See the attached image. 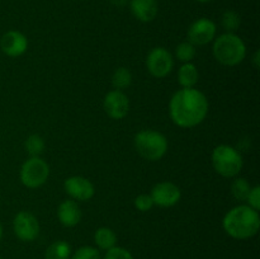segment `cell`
I'll return each instance as SVG.
<instances>
[{"label":"cell","instance_id":"6da1fadb","mask_svg":"<svg viewBox=\"0 0 260 259\" xmlns=\"http://www.w3.org/2000/svg\"><path fill=\"white\" fill-rule=\"evenodd\" d=\"M170 117L177 126L190 128L200 124L208 113V101L202 91L183 88L174 93L169 104Z\"/></svg>","mask_w":260,"mask_h":259},{"label":"cell","instance_id":"7a4b0ae2","mask_svg":"<svg viewBox=\"0 0 260 259\" xmlns=\"http://www.w3.org/2000/svg\"><path fill=\"white\" fill-rule=\"evenodd\" d=\"M222 225L231 238L239 240L250 239L259 231V212L250 206H236L226 213Z\"/></svg>","mask_w":260,"mask_h":259},{"label":"cell","instance_id":"3957f363","mask_svg":"<svg viewBox=\"0 0 260 259\" xmlns=\"http://www.w3.org/2000/svg\"><path fill=\"white\" fill-rule=\"evenodd\" d=\"M213 55L222 65L235 66L245 58V43L239 36L234 33H225L216 38L213 43Z\"/></svg>","mask_w":260,"mask_h":259},{"label":"cell","instance_id":"277c9868","mask_svg":"<svg viewBox=\"0 0 260 259\" xmlns=\"http://www.w3.org/2000/svg\"><path fill=\"white\" fill-rule=\"evenodd\" d=\"M135 147L144 159L150 161L160 160L168 150V140L154 130H142L135 136Z\"/></svg>","mask_w":260,"mask_h":259},{"label":"cell","instance_id":"5b68a950","mask_svg":"<svg viewBox=\"0 0 260 259\" xmlns=\"http://www.w3.org/2000/svg\"><path fill=\"white\" fill-rule=\"evenodd\" d=\"M212 164L216 172L225 178L235 177L243 168L240 152L229 145H218L212 152Z\"/></svg>","mask_w":260,"mask_h":259},{"label":"cell","instance_id":"8992f818","mask_svg":"<svg viewBox=\"0 0 260 259\" xmlns=\"http://www.w3.org/2000/svg\"><path fill=\"white\" fill-rule=\"evenodd\" d=\"M50 175V167L38 156L28 159L20 169V180L28 188H37L45 184Z\"/></svg>","mask_w":260,"mask_h":259},{"label":"cell","instance_id":"52a82bcc","mask_svg":"<svg viewBox=\"0 0 260 259\" xmlns=\"http://www.w3.org/2000/svg\"><path fill=\"white\" fill-rule=\"evenodd\" d=\"M146 66L147 70L155 78H165L172 71L174 60L169 51L165 50L164 47H155L147 55Z\"/></svg>","mask_w":260,"mask_h":259},{"label":"cell","instance_id":"ba28073f","mask_svg":"<svg viewBox=\"0 0 260 259\" xmlns=\"http://www.w3.org/2000/svg\"><path fill=\"white\" fill-rule=\"evenodd\" d=\"M13 230L20 240L33 241L40 234V223L35 215L27 211H20L13 220Z\"/></svg>","mask_w":260,"mask_h":259},{"label":"cell","instance_id":"9c48e42d","mask_svg":"<svg viewBox=\"0 0 260 259\" xmlns=\"http://www.w3.org/2000/svg\"><path fill=\"white\" fill-rule=\"evenodd\" d=\"M216 36V24L207 18H200L188 29V40L192 45L203 46L210 43Z\"/></svg>","mask_w":260,"mask_h":259},{"label":"cell","instance_id":"30bf717a","mask_svg":"<svg viewBox=\"0 0 260 259\" xmlns=\"http://www.w3.org/2000/svg\"><path fill=\"white\" fill-rule=\"evenodd\" d=\"M151 198L154 201V205L160 207H172L177 205L180 200V189L178 185L172 182H161L157 183L151 190Z\"/></svg>","mask_w":260,"mask_h":259},{"label":"cell","instance_id":"8fae6325","mask_svg":"<svg viewBox=\"0 0 260 259\" xmlns=\"http://www.w3.org/2000/svg\"><path fill=\"white\" fill-rule=\"evenodd\" d=\"M104 109L111 118H124L129 111L128 96L122 90H111L104 98Z\"/></svg>","mask_w":260,"mask_h":259},{"label":"cell","instance_id":"7c38bea8","mask_svg":"<svg viewBox=\"0 0 260 259\" xmlns=\"http://www.w3.org/2000/svg\"><path fill=\"white\" fill-rule=\"evenodd\" d=\"M66 193L76 201H89L94 196V185L84 177H70L63 183Z\"/></svg>","mask_w":260,"mask_h":259},{"label":"cell","instance_id":"4fadbf2b","mask_svg":"<svg viewBox=\"0 0 260 259\" xmlns=\"http://www.w3.org/2000/svg\"><path fill=\"white\" fill-rule=\"evenodd\" d=\"M28 41L23 33L18 30H8L2 36L0 48L5 55L10 57H18L27 51Z\"/></svg>","mask_w":260,"mask_h":259},{"label":"cell","instance_id":"5bb4252c","mask_svg":"<svg viewBox=\"0 0 260 259\" xmlns=\"http://www.w3.org/2000/svg\"><path fill=\"white\" fill-rule=\"evenodd\" d=\"M57 217L60 222L66 228L78 225L81 220V210L78 203L73 200H66L58 206Z\"/></svg>","mask_w":260,"mask_h":259},{"label":"cell","instance_id":"9a60e30c","mask_svg":"<svg viewBox=\"0 0 260 259\" xmlns=\"http://www.w3.org/2000/svg\"><path fill=\"white\" fill-rule=\"evenodd\" d=\"M129 7L135 18L144 23L154 20L159 10L156 0H131Z\"/></svg>","mask_w":260,"mask_h":259},{"label":"cell","instance_id":"2e32d148","mask_svg":"<svg viewBox=\"0 0 260 259\" xmlns=\"http://www.w3.org/2000/svg\"><path fill=\"white\" fill-rule=\"evenodd\" d=\"M198 76L197 68L192 62L183 63L178 71V81L183 88H193L197 84Z\"/></svg>","mask_w":260,"mask_h":259},{"label":"cell","instance_id":"e0dca14e","mask_svg":"<svg viewBox=\"0 0 260 259\" xmlns=\"http://www.w3.org/2000/svg\"><path fill=\"white\" fill-rule=\"evenodd\" d=\"M94 241L96 245L103 250H109L116 246L117 235L114 231L109 228H99L94 234Z\"/></svg>","mask_w":260,"mask_h":259},{"label":"cell","instance_id":"ac0fdd59","mask_svg":"<svg viewBox=\"0 0 260 259\" xmlns=\"http://www.w3.org/2000/svg\"><path fill=\"white\" fill-rule=\"evenodd\" d=\"M70 245L63 240H58L51 244L45 253V259H70Z\"/></svg>","mask_w":260,"mask_h":259},{"label":"cell","instance_id":"d6986e66","mask_svg":"<svg viewBox=\"0 0 260 259\" xmlns=\"http://www.w3.org/2000/svg\"><path fill=\"white\" fill-rule=\"evenodd\" d=\"M132 83V75L131 71L126 68H118L114 71L113 76H112V84H113L116 90H122L131 85Z\"/></svg>","mask_w":260,"mask_h":259},{"label":"cell","instance_id":"ffe728a7","mask_svg":"<svg viewBox=\"0 0 260 259\" xmlns=\"http://www.w3.org/2000/svg\"><path fill=\"white\" fill-rule=\"evenodd\" d=\"M250 189V184L245 178H236L231 184V192H233L234 197L239 201H246Z\"/></svg>","mask_w":260,"mask_h":259},{"label":"cell","instance_id":"44dd1931","mask_svg":"<svg viewBox=\"0 0 260 259\" xmlns=\"http://www.w3.org/2000/svg\"><path fill=\"white\" fill-rule=\"evenodd\" d=\"M175 56L182 62H190L196 56V47L194 45L188 41V42H182L175 48Z\"/></svg>","mask_w":260,"mask_h":259},{"label":"cell","instance_id":"7402d4cb","mask_svg":"<svg viewBox=\"0 0 260 259\" xmlns=\"http://www.w3.org/2000/svg\"><path fill=\"white\" fill-rule=\"evenodd\" d=\"M25 149L30 156H38L45 149V141L40 135H30L25 141Z\"/></svg>","mask_w":260,"mask_h":259},{"label":"cell","instance_id":"603a6c76","mask_svg":"<svg viewBox=\"0 0 260 259\" xmlns=\"http://www.w3.org/2000/svg\"><path fill=\"white\" fill-rule=\"evenodd\" d=\"M222 25L228 33H233L240 27V15L234 10H226L222 15Z\"/></svg>","mask_w":260,"mask_h":259},{"label":"cell","instance_id":"cb8c5ba5","mask_svg":"<svg viewBox=\"0 0 260 259\" xmlns=\"http://www.w3.org/2000/svg\"><path fill=\"white\" fill-rule=\"evenodd\" d=\"M71 259H101V254H99L98 249L93 248V246H81L79 248Z\"/></svg>","mask_w":260,"mask_h":259},{"label":"cell","instance_id":"d4e9b609","mask_svg":"<svg viewBox=\"0 0 260 259\" xmlns=\"http://www.w3.org/2000/svg\"><path fill=\"white\" fill-rule=\"evenodd\" d=\"M104 259H134V256L127 249L121 248V246H113L112 249L107 250Z\"/></svg>","mask_w":260,"mask_h":259},{"label":"cell","instance_id":"484cf974","mask_svg":"<svg viewBox=\"0 0 260 259\" xmlns=\"http://www.w3.org/2000/svg\"><path fill=\"white\" fill-rule=\"evenodd\" d=\"M152 206H154V201L150 195H140L135 198V207L141 212L151 210Z\"/></svg>","mask_w":260,"mask_h":259},{"label":"cell","instance_id":"4316f807","mask_svg":"<svg viewBox=\"0 0 260 259\" xmlns=\"http://www.w3.org/2000/svg\"><path fill=\"white\" fill-rule=\"evenodd\" d=\"M249 205L251 208H254L255 211H259L260 208V188L256 185V187L251 188L250 193H249L248 198H246Z\"/></svg>","mask_w":260,"mask_h":259},{"label":"cell","instance_id":"83f0119b","mask_svg":"<svg viewBox=\"0 0 260 259\" xmlns=\"http://www.w3.org/2000/svg\"><path fill=\"white\" fill-rule=\"evenodd\" d=\"M254 61H255V66L259 68V51H256L255 56H254Z\"/></svg>","mask_w":260,"mask_h":259},{"label":"cell","instance_id":"f1b7e54d","mask_svg":"<svg viewBox=\"0 0 260 259\" xmlns=\"http://www.w3.org/2000/svg\"><path fill=\"white\" fill-rule=\"evenodd\" d=\"M3 236V228H2V223H0V239H2Z\"/></svg>","mask_w":260,"mask_h":259},{"label":"cell","instance_id":"f546056e","mask_svg":"<svg viewBox=\"0 0 260 259\" xmlns=\"http://www.w3.org/2000/svg\"><path fill=\"white\" fill-rule=\"evenodd\" d=\"M200 3H208V2H212V0H197Z\"/></svg>","mask_w":260,"mask_h":259},{"label":"cell","instance_id":"4dcf8cb0","mask_svg":"<svg viewBox=\"0 0 260 259\" xmlns=\"http://www.w3.org/2000/svg\"><path fill=\"white\" fill-rule=\"evenodd\" d=\"M0 259H2V256H0Z\"/></svg>","mask_w":260,"mask_h":259}]
</instances>
